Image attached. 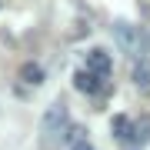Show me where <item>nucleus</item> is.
<instances>
[{
  "label": "nucleus",
  "mask_w": 150,
  "mask_h": 150,
  "mask_svg": "<svg viewBox=\"0 0 150 150\" xmlns=\"http://www.w3.org/2000/svg\"><path fill=\"white\" fill-rule=\"evenodd\" d=\"M113 40H117V47L123 50V54H130L134 60L140 57H147L150 54V37H147V30L144 27H137V23H130V20H113Z\"/></svg>",
  "instance_id": "nucleus-1"
},
{
  "label": "nucleus",
  "mask_w": 150,
  "mask_h": 150,
  "mask_svg": "<svg viewBox=\"0 0 150 150\" xmlns=\"http://www.w3.org/2000/svg\"><path fill=\"white\" fill-rule=\"evenodd\" d=\"M67 127H70L67 103H64V100H54L47 110H43V117H40V134H43V137H57V134H64Z\"/></svg>",
  "instance_id": "nucleus-2"
},
{
  "label": "nucleus",
  "mask_w": 150,
  "mask_h": 150,
  "mask_svg": "<svg viewBox=\"0 0 150 150\" xmlns=\"http://www.w3.org/2000/svg\"><path fill=\"white\" fill-rule=\"evenodd\" d=\"M107 87H110L107 77L93 74V70H87V67L74 70V90H80V93H87V97H100V93H107Z\"/></svg>",
  "instance_id": "nucleus-3"
},
{
  "label": "nucleus",
  "mask_w": 150,
  "mask_h": 150,
  "mask_svg": "<svg viewBox=\"0 0 150 150\" xmlns=\"http://www.w3.org/2000/svg\"><path fill=\"white\" fill-rule=\"evenodd\" d=\"M83 67L110 80V74H113V57H110V54H107L103 47H90V50L83 54Z\"/></svg>",
  "instance_id": "nucleus-4"
},
{
  "label": "nucleus",
  "mask_w": 150,
  "mask_h": 150,
  "mask_svg": "<svg viewBox=\"0 0 150 150\" xmlns=\"http://www.w3.org/2000/svg\"><path fill=\"white\" fill-rule=\"evenodd\" d=\"M110 134H113V140L127 150L130 147V137H134V120L127 117V113H117V117L110 120Z\"/></svg>",
  "instance_id": "nucleus-5"
},
{
  "label": "nucleus",
  "mask_w": 150,
  "mask_h": 150,
  "mask_svg": "<svg viewBox=\"0 0 150 150\" xmlns=\"http://www.w3.org/2000/svg\"><path fill=\"white\" fill-rule=\"evenodd\" d=\"M17 80H20L23 87H40L43 80H47V74H43V64H37V60H27V64L20 67V74H17Z\"/></svg>",
  "instance_id": "nucleus-6"
},
{
  "label": "nucleus",
  "mask_w": 150,
  "mask_h": 150,
  "mask_svg": "<svg viewBox=\"0 0 150 150\" xmlns=\"http://www.w3.org/2000/svg\"><path fill=\"white\" fill-rule=\"evenodd\" d=\"M150 144V113H144L140 120H134V137H130L127 150H144Z\"/></svg>",
  "instance_id": "nucleus-7"
},
{
  "label": "nucleus",
  "mask_w": 150,
  "mask_h": 150,
  "mask_svg": "<svg viewBox=\"0 0 150 150\" xmlns=\"http://www.w3.org/2000/svg\"><path fill=\"white\" fill-rule=\"evenodd\" d=\"M130 80H134V87H140V90H150V57L134 60V67H130Z\"/></svg>",
  "instance_id": "nucleus-8"
},
{
  "label": "nucleus",
  "mask_w": 150,
  "mask_h": 150,
  "mask_svg": "<svg viewBox=\"0 0 150 150\" xmlns=\"http://www.w3.org/2000/svg\"><path fill=\"white\" fill-rule=\"evenodd\" d=\"M80 140H87V130L80 127V123H70V127L64 130V147L70 150L74 144H80Z\"/></svg>",
  "instance_id": "nucleus-9"
},
{
  "label": "nucleus",
  "mask_w": 150,
  "mask_h": 150,
  "mask_svg": "<svg viewBox=\"0 0 150 150\" xmlns=\"http://www.w3.org/2000/svg\"><path fill=\"white\" fill-rule=\"evenodd\" d=\"M70 150H97V147L90 144V140H80V144H74V147H70Z\"/></svg>",
  "instance_id": "nucleus-10"
}]
</instances>
